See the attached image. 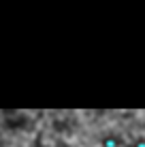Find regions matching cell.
I'll use <instances>...</instances> for the list:
<instances>
[{"label": "cell", "instance_id": "obj_1", "mask_svg": "<svg viewBox=\"0 0 145 147\" xmlns=\"http://www.w3.org/2000/svg\"><path fill=\"white\" fill-rule=\"evenodd\" d=\"M124 145H126V141L117 132H107L100 139V147H124Z\"/></svg>", "mask_w": 145, "mask_h": 147}, {"label": "cell", "instance_id": "obj_2", "mask_svg": "<svg viewBox=\"0 0 145 147\" xmlns=\"http://www.w3.org/2000/svg\"><path fill=\"white\" fill-rule=\"evenodd\" d=\"M124 147H145V136H134V139H130Z\"/></svg>", "mask_w": 145, "mask_h": 147}]
</instances>
